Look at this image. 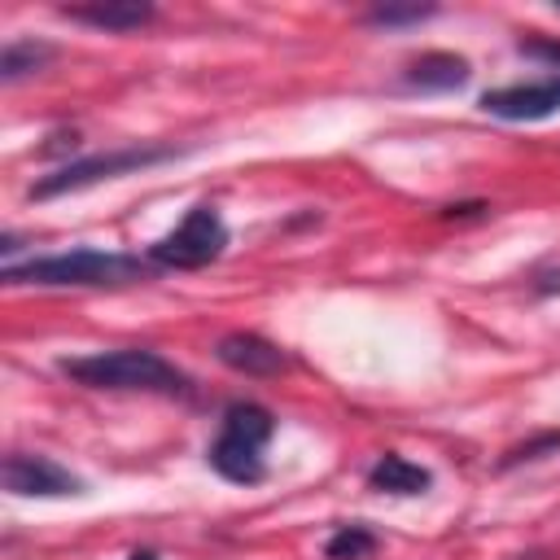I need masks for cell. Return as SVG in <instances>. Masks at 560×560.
I'll return each mask as SVG.
<instances>
[{
	"label": "cell",
	"instance_id": "cell-3",
	"mask_svg": "<svg viewBox=\"0 0 560 560\" xmlns=\"http://www.w3.org/2000/svg\"><path fill=\"white\" fill-rule=\"evenodd\" d=\"M276 433V416L258 402H232L219 420V438L210 442L206 459L210 468L223 477V481H236V486H254L267 477V442Z\"/></svg>",
	"mask_w": 560,
	"mask_h": 560
},
{
	"label": "cell",
	"instance_id": "cell-5",
	"mask_svg": "<svg viewBox=\"0 0 560 560\" xmlns=\"http://www.w3.org/2000/svg\"><path fill=\"white\" fill-rule=\"evenodd\" d=\"M175 149L171 144H153V149H109V153H92V158H74L66 166H57L52 175L35 179L31 197H61V192H74V188H88V184H101V179H118L127 171H144V166H158V162H171Z\"/></svg>",
	"mask_w": 560,
	"mask_h": 560
},
{
	"label": "cell",
	"instance_id": "cell-10",
	"mask_svg": "<svg viewBox=\"0 0 560 560\" xmlns=\"http://www.w3.org/2000/svg\"><path fill=\"white\" fill-rule=\"evenodd\" d=\"M368 486L381 490V494H424L433 486V472L411 464L407 455H381L372 468H368Z\"/></svg>",
	"mask_w": 560,
	"mask_h": 560
},
{
	"label": "cell",
	"instance_id": "cell-12",
	"mask_svg": "<svg viewBox=\"0 0 560 560\" xmlns=\"http://www.w3.org/2000/svg\"><path fill=\"white\" fill-rule=\"evenodd\" d=\"M48 61H52V44H44V39H9L4 52H0V79L18 83L26 74H39Z\"/></svg>",
	"mask_w": 560,
	"mask_h": 560
},
{
	"label": "cell",
	"instance_id": "cell-13",
	"mask_svg": "<svg viewBox=\"0 0 560 560\" xmlns=\"http://www.w3.org/2000/svg\"><path fill=\"white\" fill-rule=\"evenodd\" d=\"M376 551V534L363 529V525H341L328 542H324V556L328 560H363Z\"/></svg>",
	"mask_w": 560,
	"mask_h": 560
},
{
	"label": "cell",
	"instance_id": "cell-2",
	"mask_svg": "<svg viewBox=\"0 0 560 560\" xmlns=\"http://www.w3.org/2000/svg\"><path fill=\"white\" fill-rule=\"evenodd\" d=\"M61 376L88 385V389H140V394H166V398H188L192 381L179 372L171 359L144 346H122V350H92L57 363Z\"/></svg>",
	"mask_w": 560,
	"mask_h": 560
},
{
	"label": "cell",
	"instance_id": "cell-14",
	"mask_svg": "<svg viewBox=\"0 0 560 560\" xmlns=\"http://www.w3.org/2000/svg\"><path fill=\"white\" fill-rule=\"evenodd\" d=\"M429 13H433L429 4H424V9H420V4H411V9H394V4H385V9H372L368 22H372V26H407V22H424Z\"/></svg>",
	"mask_w": 560,
	"mask_h": 560
},
{
	"label": "cell",
	"instance_id": "cell-7",
	"mask_svg": "<svg viewBox=\"0 0 560 560\" xmlns=\"http://www.w3.org/2000/svg\"><path fill=\"white\" fill-rule=\"evenodd\" d=\"M486 114L508 118V122H538L560 114V74L547 79H529V83H508V88H490L477 101Z\"/></svg>",
	"mask_w": 560,
	"mask_h": 560
},
{
	"label": "cell",
	"instance_id": "cell-6",
	"mask_svg": "<svg viewBox=\"0 0 560 560\" xmlns=\"http://www.w3.org/2000/svg\"><path fill=\"white\" fill-rule=\"evenodd\" d=\"M0 481L18 499H66V494H83V481L70 468H61L48 455H22V451L4 455Z\"/></svg>",
	"mask_w": 560,
	"mask_h": 560
},
{
	"label": "cell",
	"instance_id": "cell-8",
	"mask_svg": "<svg viewBox=\"0 0 560 560\" xmlns=\"http://www.w3.org/2000/svg\"><path fill=\"white\" fill-rule=\"evenodd\" d=\"M214 354L223 368H232L241 376H276L289 368V354L258 332H228V337H219Z\"/></svg>",
	"mask_w": 560,
	"mask_h": 560
},
{
	"label": "cell",
	"instance_id": "cell-9",
	"mask_svg": "<svg viewBox=\"0 0 560 560\" xmlns=\"http://www.w3.org/2000/svg\"><path fill=\"white\" fill-rule=\"evenodd\" d=\"M70 22H83V26H96V31H140L153 22V4H140V0H122V4H70L61 9Z\"/></svg>",
	"mask_w": 560,
	"mask_h": 560
},
{
	"label": "cell",
	"instance_id": "cell-16",
	"mask_svg": "<svg viewBox=\"0 0 560 560\" xmlns=\"http://www.w3.org/2000/svg\"><path fill=\"white\" fill-rule=\"evenodd\" d=\"M127 560H158V551H149V547H140V551H131Z\"/></svg>",
	"mask_w": 560,
	"mask_h": 560
},
{
	"label": "cell",
	"instance_id": "cell-15",
	"mask_svg": "<svg viewBox=\"0 0 560 560\" xmlns=\"http://www.w3.org/2000/svg\"><path fill=\"white\" fill-rule=\"evenodd\" d=\"M525 57H538V61H551V66H560V44L556 39H521L516 44Z\"/></svg>",
	"mask_w": 560,
	"mask_h": 560
},
{
	"label": "cell",
	"instance_id": "cell-4",
	"mask_svg": "<svg viewBox=\"0 0 560 560\" xmlns=\"http://www.w3.org/2000/svg\"><path fill=\"white\" fill-rule=\"evenodd\" d=\"M228 249V223L214 206H192L175 232H166L153 249H149V262L153 267H166V271H197V267H210L219 254Z\"/></svg>",
	"mask_w": 560,
	"mask_h": 560
},
{
	"label": "cell",
	"instance_id": "cell-1",
	"mask_svg": "<svg viewBox=\"0 0 560 560\" xmlns=\"http://www.w3.org/2000/svg\"><path fill=\"white\" fill-rule=\"evenodd\" d=\"M158 267L140 254H118V249H66V254H39L26 262H9L0 276L9 284H44V289H118L149 280Z\"/></svg>",
	"mask_w": 560,
	"mask_h": 560
},
{
	"label": "cell",
	"instance_id": "cell-11",
	"mask_svg": "<svg viewBox=\"0 0 560 560\" xmlns=\"http://www.w3.org/2000/svg\"><path fill=\"white\" fill-rule=\"evenodd\" d=\"M468 79V61L455 52H424L407 66V83L416 88H433V92H451Z\"/></svg>",
	"mask_w": 560,
	"mask_h": 560
}]
</instances>
